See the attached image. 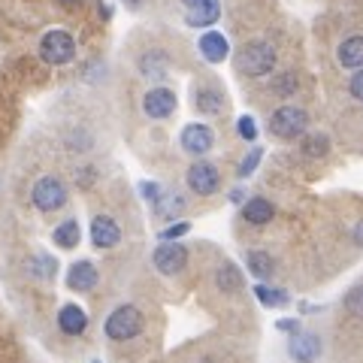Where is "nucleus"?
<instances>
[{
    "label": "nucleus",
    "instance_id": "33",
    "mask_svg": "<svg viewBox=\"0 0 363 363\" xmlns=\"http://www.w3.org/2000/svg\"><path fill=\"white\" fill-rule=\"evenodd\" d=\"M140 191H143V197L149 200V203H157V200L164 197V194H161V188H157L155 182H143V185H140Z\"/></svg>",
    "mask_w": 363,
    "mask_h": 363
},
{
    "label": "nucleus",
    "instance_id": "4",
    "mask_svg": "<svg viewBox=\"0 0 363 363\" xmlns=\"http://www.w3.org/2000/svg\"><path fill=\"white\" fill-rule=\"evenodd\" d=\"M40 58L52 67H64L76 58V40L67 30L55 28L40 40Z\"/></svg>",
    "mask_w": 363,
    "mask_h": 363
},
{
    "label": "nucleus",
    "instance_id": "34",
    "mask_svg": "<svg viewBox=\"0 0 363 363\" xmlns=\"http://www.w3.org/2000/svg\"><path fill=\"white\" fill-rule=\"evenodd\" d=\"M279 330L294 336V333H300V324H297V321H279Z\"/></svg>",
    "mask_w": 363,
    "mask_h": 363
},
{
    "label": "nucleus",
    "instance_id": "9",
    "mask_svg": "<svg viewBox=\"0 0 363 363\" xmlns=\"http://www.w3.org/2000/svg\"><path fill=\"white\" fill-rule=\"evenodd\" d=\"M221 18V0H194L185 6V21L188 28H212Z\"/></svg>",
    "mask_w": 363,
    "mask_h": 363
},
{
    "label": "nucleus",
    "instance_id": "25",
    "mask_svg": "<svg viewBox=\"0 0 363 363\" xmlns=\"http://www.w3.org/2000/svg\"><path fill=\"white\" fill-rule=\"evenodd\" d=\"M182 209H185V200H182L179 194H173V197H161V200H157L155 203V212L157 215H161V218H173V215H179Z\"/></svg>",
    "mask_w": 363,
    "mask_h": 363
},
{
    "label": "nucleus",
    "instance_id": "30",
    "mask_svg": "<svg viewBox=\"0 0 363 363\" xmlns=\"http://www.w3.org/2000/svg\"><path fill=\"white\" fill-rule=\"evenodd\" d=\"M260 157H264V149H252V152H248V157H245V161L240 164V176H242V179L255 173L257 164H260Z\"/></svg>",
    "mask_w": 363,
    "mask_h": 363
},
{
    "label": "nucleus",
    "instance_id": "6",
    "mask_svg": "<svg viewBox=\"0 0 363 363\" xmlns=\"http://www.w3.org/2000/svg\"><path fill=\"white\" fill-rule=\"evenodd\" d=\"M152 264L157 272H164V276H176V272H182L188 267V248L179 245V242H161L155 248L152 255Z\"/></svg>",
    "mask_w": 363,
    "mask_h": 363
},
{
    "label": "nucleus",
    "instance_id": "29",
    "mask_svg": "<svg viewBox=\"0 0 363 363\" xmlns=\"http://www.w3.org/2000/svg\"><path fill=\"white\" fill-rule=\"evenodd\" d=\"M236 130H240V136H242V140H248V143L257 140V124H255L252 116H240V121H236Z\"/></svg>",
    "mask_w": 363,
    "mask_h": 363
},
{
    "label": "nucleus",
    "instance_id": "27",
    "mask_svg": "<svg viewBox=\"0 0 363 363\" xmlns=\"http://www.w3.org/2000/svg\"><path fill=\"white\" fill-rule=\"evenodd\" d=\"M272 91H276L279 97H291L294 91H297V76H294V73L276 76V79H272Z\"/></svg>",
    "mask_w": 363,
    "mask_h": 363
},
{
    "label": "nucleus",
    "instance_id": "5",
    "mask_svg": "<svg viewBox=\"0 0 363 363\" xmlns=\"http://www.w3.org/2000/svg\"><path fill=\"white\" fill-rule=\"evenodd\" d=\"M30 200L40 212L52 215L67 203V185L58 176H43V179H37V185L30 188Z\"/></svg>",
    "mask_w": 363,
    "mask_h": 363
},
{
    "label": "nucleus",
    "instance_id": "3",
    "mask_svg": "<svg viewBox=\"0 0 363 363\" xmlns=\"http://www.w3.org/2000/svg\"><path fill=\"white\" fill-rule=\"evenodd\" d=\"M104 330L112 342H128V339L140 336V330H143V312L136 309V306H118V309L106 318Z\"/></svg>",
    "mask_w": 363,
    "mask_h": 363
},
{
    "label": "nucleus",
    "instance_id": "1",
    "mask_svg": "<svg viewBox=\"0 0 363 363\" xmlns=\"http://www.w3.org/2000/svg\"><path fill=\"white\" fill-rule=\"evenodd\" d=\"M272 67H276V49L264 40H252L245 43L240 55H236V70L248 79H260V76H269Z\"/></svg>",
    "mask_w": 363,
    "mask_h": 363
},
{
    "label": "nucleus",
    "instance_id": "7",
    "mask_svg": "<svg viewBox=\"0 0 363 363\" xmlns=\"http://www.w3.org/2000/svg\"><path fill=\"white\" fill-rule=\"evenodd\" d=\"M221 185V176H218V167L215 164H206V161H197L188 167V188L194 191L200 197H209L215 194Z\"/></svg>",
    "mask_w": 363,
    "mask_h": 363
},
{
    "label": "nucleus",
    "instance_id": "12",
    "mask_svg": "<svg viewBox=\"0 0 363 363\" xmlns=\"http://www.w3.org/2000/svg\"><path fill=\"white\" fill-rule=\"evenodd\" d=\"M91 242L97 248H116L121 242V227L109 218V215H97L91 221Z\"/></svg>",
    "mask_w": 363,
    "mask_h": 363
},
{
    "label": "nucleus",
    "instance_id": "19",
    "mask_svg": "<svg viewBox=\"0 0 363 363\" xmlns=\"http://www.w3.org/2000/svg\"><path fill=\"white\" fill-rule=\"evenodd\" d=\"M272 215H276V206H272L269 200H264V197H252L242 206V218L248 221V224H269L272 221Z\"/></svg>",
    "mask_w": 363,
    "mask_h": 363
},
{
    "label": "nucleus",
    "instance_id": "24",
    "mask_svg": "<svg viewBox=\"0 0 363 363\" xmlns=\"http://www.w3.org/2000/svg\"><path fill=\"white\" fill-rule=\"evenodd\" d=\"M327 152H330V140H327L324 133H309L303 140V155L306 157H324Z\"/></svg>",
    "mask_w": 363,
    "mask_h": 363
},
{
    "label": "nucleus",
    "instance_id": "26",
    "mask_svg": "<svg viewBox=\"0 0 363 363\" xmlns=\"http://www.w3.org/2000/svg\"><path fill=\"white\" fill-rule=\"evenodd\" d=\"M255 297L264 303V306H285L288 303V294L285 291H276V288H267V285H257L255 288Z\"/></svg>",
    "mask_w": 363,
    "mask_h": 363
},
{
    "label": "nucleus",
    "instance_id": "15",
    "mask_svg": "<svg viewBox=\"0 0 363 363\" xmlns=\"http://www.w3.org/2000/svg\"><path fill=\"white\" fill-rule=\"evenodd\" d=\"M336 58H339V64H342L345 70H360V67H363V33L339 43Z\"/></svg>",
    "mask_w": 363,
    "mask_h": 363
},
{
    "label": "nucleus",
    "instance_id": "16",
    "mask_svg": "<svg viewBox=\"0 0 363 363\" xmlns=\"http://www.w3.org/2000/svg\"><path fill=\"white\" fill-rule=\"evenodd\" d=\"M58 327L67 333V336H82L85 327H88V315L85 309H79V306H64L61 315H58Z\"/></svg>",
    "mask_w": 363,
    "mask_h": 363
},
{
    "label": "nucleus",
    "instance_id": "32",
    "mask_svg": "<svg viewBox=\"0 0 363 363\" xmlns=\"http://www.w3.org/2000/svg\"><path fill=\"white\" fill-rule=\"evenodd\" d=\"M348 91H351V97L354 100H363V67L354 70V76L348 79Z\"/></svg>",
    "mask_w": 363,
    "mask_h": 363
},
{
    "label": "nucleus",
    "instance_id": "21",
    "mask_svg": "<svg viewBox=\"0 0 363 363\" xmlns=\"http://www.w3.org/2000/svg\"><path fill=\"white\" fill-rule=\"evenodd\" d=\"M52 240H55V245H61V248H76L79 245V221L76 218L61 221L52 230Z\"/></svg>",
    "mask_w": 363,
    "mask_h": 363
},
{
    "label": "nucleus",
    "instance_id": "37",
    "mask_svg": "<svg viewBox=\"0 0 363 363\" xmlns=\"http://www.w3.org/2000/svg\"><path fill=\"white\" fill-rule=\"evenodd\" d=\"M203 363H212V360H203Z\"/></svg>",
    "mask_w": 363,
    "mask_h": 363
},
{
    "label": "nucleus",
    "instance_id": "20",
    "mask_svg": "<svg viewBox=\"0 0 363 363\" xmlns=\"http://www.w3.org/2000/svg\"><path fill=\"white\" fill-rule=\"evenodd\" d=\"M215 285H218V291H224V294H236L242 288V272L233 264H224V267H218V272H215Z\"/></svg>",
    "mask_w": 363,
    "mask_h": 363
},
{
    "label": "nucleus",
    "instance_id": "2",
    "mask_svg": "<svg viewBox=\"0 0 363 363\" xmlns=\"http://www.w3.org/2000/svg\"><path fill=\"white\" fill-rule=\"evenodd\" d=\"M309 130V112L300 106H279L269 116V133L279 140H297Z\"/></svg>",
    "mask_w": 363,
    "mask_h": 363
},
{
    "label": "nucleus",
    "instance_id": "31",
    "mask_svg": "<svg viewBox=\"0 0 363 363\" xmlns=\"http://www.w3.org/2000/svg\"><path fill=\"white\" fill-rule=\"evenodd\" d=\"M188 230H191V224H188V221H179V224H173V227H167V230L161 233V240L173 242V240H179V236H185Z\"/></svg>",
    "mask_w": 363,
    "mask_h": 363
},
{
    "label": "nucleus",
    "instance_id": "14",
    "mask_svg": "<svg viewBox=\"0 0 363 363\" xmlns=\"http://www.w3.org/2000/svg\"><path fill=\"white\" fill-rule=\"evenodd\" d=\"M67 285H70L73 291H79V294L94 291V285H97V267L91 264V260H79V264H73L70 272H67Z\"/></svg>",
    "mask_w": 363,
    "mask_h": 363
},
{
    "label": "nucleus",
    "instance_id": "17",
    "mask_svg": "<svg viewBox=\"0 0 363 363\" xmlns=\"http://www.w3.org/2000/svg\"><path fill=\"white\" fill-rule=\"evenodd\" d=\"M140 73L145 76V79H164L167 73H169V58H167V52H161V49H152V52H145L143 58H140Z\"/></svg>",
    "mask_w": 363,
    "mask_h": 363
},
{
    "label": "nucleus",
    "instance_id": "23",
    "mask_svg": "<svg viewBox=\"0 0 363 363\" xmlns=\"http://www.w3.org/2000/svg\"><path fill=\"white\" fill-rule=\"evenodd\" d=\"M55 267H58V264H55L49 255H33L28 260V272H30L33 279H43V281L45 279H55Z\"/></svg>",
    "mask_w": 363,
    "mask_h": 363
},
{
    "label": "nucleus",
    "instance_id": "35",
    "mask_svg": "<svg viewBox=\"0 0 363 363\" xmlns=\"http://www.w3.org/2000/svg\"><path fill=\"white\" fill-rule=\"evenodd\" d=\"M354 240L363 245V221H357V227H354Z\"/></svg>",
    "mask_w": 363,
    "mask_h": 363
},
{
    "label": "nucleus",
    "instance_id": "36",
    "mask_svg": "<svg viewBox=\"0 0 363 363\" xmlns=\"http://www.w3.org/2000/svg\"><path fill=\"white\" fill-rule=\"evenodd\" d=\"M61 4H64V6H73V4H76V0H61Z\"/></svg>",
    "mask_w": 363,
    "mask_h": 363
},
{
    "label": "nucleus",
    "instance_id": "22",
    "mask_svg": "<svg viewBox=\"0 0 363 363\" xmlns=\"http://www.w3.org/2000/svg\"><path fill=\"white\" fill-rule=\"evenodd\" d=\"M245 264H248V269H252L257 279H269L272 269H276V264H272V257L267 252H248Z\"/></svg>",
    "mask_w": 363,
    "mask_h": 363
},
{
    "label": "nucleus",
    "instance_id": "13",
    "mask_svg": "<svg viewBox=\"0 0 363 363\" xmlns=\"http://www.w3.org/2000/svg\"><path fill=\"white\" fill-rule=\"evenodd\" d=\"M197 49H200V55H203V61L221 64V61H227V55H230V43H227L224 33H218V30H206V33L200 37Z\"/></svg>",
    "mask_w": 363,
    "mask_h": 363
},
{
    "label": "nucleus",
    "instance_id": "11",
    "mask_svg": "<svg viewBox=\"0 0 363 363\" xmlns=\"http://www.w3.org/2000/svg\"><path fill=\"white\" fill-rule=\"evenodd\" d=\"M288 354L297 363H315L321 357V339L315 333H294L288 342Z\"/></svg>",
    "mask_w": 363,
    "mask_h": 363
},
{
    "label": "nucleus",
    "instance_id": "8",
    "mask_svg": "<svg viewBox=\"0 0 363 363\" xmlns=\"http://www.w3.org/2000/svg\"><path fill=\"white\" fill-rule=\"evenodd\" d=\"M143 112L149 118H169L176 112V94L169 88H152V91H145V97H143Z\"/></svg>",
    "mask_w": 363,
    "mask_h": 363
},
{
    "label": "nucleus",
    "instance_id": "18",
    "mask_svg": "<svg viewBox=\"0 0 363 363\" xmlns=\"http://www.w3.org/2000/svg\"><path fill=\"white\" fill-rule=\"evenodd\" d=\"M194 106L197 112H203V116H221L224 112V94L218 88H197L194 91Z\"/></svg>",
    "mask_w": 363,
    "mask_h": 363
},
{
    "label": "nucleus",
    "instance_id": "28",
    "mask_svg": "<svg viewBox=\"0 0 363 363\" xmlns=\"http://www.w3.org/2000/svg\"><path fill=\"white\" fill-rule=\"evenodd\" d=\"M345 309L360 318L363 321V288H354V291H348V297H345Z\"/></svg>",
    "mask_w": 363,
    "mask_h": 363
},
{
    "label": "nucleus",
    "instance_id": "10",
    "mask_svg": "<svg viewBox=\"0 0 363 363\" xmlns=\"http://www.w3.org/2000/svg\"><path fill=\"white\" fill-rule=\"evenodd\" d=\"M212 145H215V133L206 124H188V128L182 130V149L188 155L200 157V155H206Z\"/></svg>",
    "mask_w": 363,
    "mask_h": 363
}]
</instances>
